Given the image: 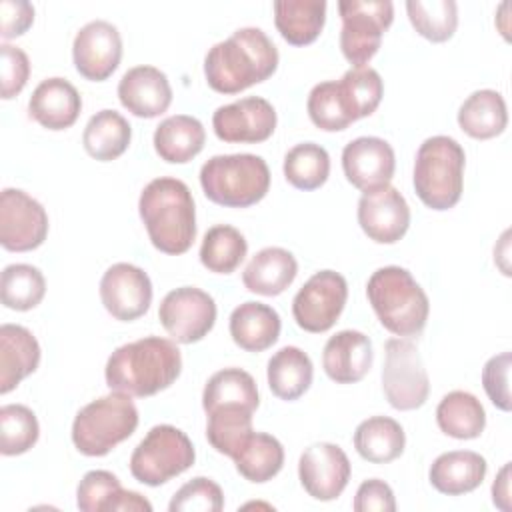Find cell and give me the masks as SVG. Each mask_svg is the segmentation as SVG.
<instances>
[{"mask_svg": "<svg viewBox=\"0 0 512 512\" xmlns=\"http://www.w3.org/2000/svg\"><path fill=\"white\" fill-rule=\"evenodd\" d=\"M396 156L392 146L378 136H360L342 150V170L346 180L360 192H376L390 186Z\"/></svg>", "mask_w": 512, "mask_h": 512, "instance_id": "obj_18", "label": "cell"}, {"mask_svg": "<svg viewBox=\"0 0 512 512\" xmlns=\"http://www.w3.org/2000/svg\"><path fill=\"white\" fill-rule=\"evenodd\" d=\"M204 196L226 208H248L270 188V170L256 154H218L200 168Z\"/></svg>", "mask_w": 512, "mask_h": 512, "instance_id": "obj_6", "label": "cell"}, {"mask_svg": "<svg viewBox=\"0 0 512 512\" xmlns=\"http://www.w3.org/2000/svg\"><path fill=\"white\" fill-rule=\"evenodd\" d=\"M348 298L346 278L334 270L312 274L292 300L296 324L312 334L330 330L340 318Z\"/></svg>", "mask_w": 512, "mask_h": 512, "instance_id": "obj_11", "label": "cell"}, {"mask_svg": "<svg viewBox=\"0 0 512 512\" xmlns=\"http://www.w3.org/2000/svg\"><path fill=\"white\" fill-rule=\"evenodd\" d=\"M508 124L506 102L500 92L484 88L472 92L458 110V126L476 140H490Z\"/></svg>", "mask_w": 512, "mask_h": 512, "instance_id": "obj_29", "label": "cell"}, {"mask_svg": "<svg viewBox=\"0 0 512 512\" xmlns=\"http://www.w3.org/2000/svg\"><path fill=\"white\" fill-rule=\"evenodd\" d=\"M30 76V60L26 52L12 44L0 46V94L10 100L22 92Z\"/></svg>", "mask_w": 512, "mask_h": 512, "instance_id": "obj_46", "label": "cell"}, {"mask_svg": "<svg viewBox=\"0 0 512 512\" xmlns=\"http://www.w3.org/2000/svg\"><path fill=\"white\" fill-rule=\"evenodd\" d=\"M182 372V354L174 340L146 336L118 346L104 368L110 390L128 396H154L176 382Z\"/></svg>", "mask_w": 512, "mask_h": 512, "instance_id": "obj_2", "label": "cell"}, {"mask_svg": "<svg viewBox=\"0 0 512 512\" xmlns=\"http://www.w3.org/2000/svg\"><path fill=\"white\" fill-rule=\"evenodd\" d=\"M214 134L230 144H258L276 130V110L260 96L240 98L216 108L212 116Z\"/></svg>", "mask_w": 512, "mask_h": 512, "instance_id": "obj_14", "label": "cell"}, {"mask_svg": "<svg viewBox=\"0 0 512 512\" xmlns=\"http://www.w3.org/2000/svg\"><path fill=\"white\" fill-rule=\"evenodd\" d=\"M206 142L202 122L188 114L164 118L154 130V150L170 164H184L198 156Z\"/></svg>", "mask_w": 512, "mask_h": 512, "instance_id": "obj_27", "label": "cell"}, {"mask_svg": "<svg viewBox=\"0 0 512 512\" xmlns=\"http://www.w3.org/2000/svg\"><path fill=\"white\" fill-rule=\"evenodd\" d=\"M34 22V6L26 0L0 2V36L4 40L22 36Z\"/></svg>", "mask_w": 512, "mask_h": 512, "instance_id": "obj_49", "label": "cell"}, {"mask_svg": "<svg viewBox=\"0 0 512 512\" xmlns=\"http://www.w3.org/2000/svg\"><path fill=\"white\" fill-rule=\"evenodd\" d=\"M40 436L36 414L24 404H6L0 408V452L18 456L28 452Z\"/></svg>", "mask_w": 512, "mask_h": 512, "instance_id": "obj_42", "label": "cell"}, {"mask_svg": "<svg viewBox=\"0 0 512 512\" xmlns=\"http://www.w3.org/2000/svg\"><path fill=\"white\" fill-rule=\"evenodd\" d=\"M132 140V128L128 120L116 110L96 112L82 134L84 150L100 162H110L122 156Z\"/></svg>", "mask_w": 512, "mask_h": 512, "instance_id": "obj_31", "label": "cell"}, {"mask_svg": "<svg viewBox=\"0 0 512 512\" xmlns=\"http://www.w3.org/2000/svg\"><path fill=\"white\" fill-rule=\"evenodd\" d=\"M340 50L352 68L366 66L380 48L384 32L394 20L390 0H340Z\"/></svg>", "mask_w": 512, "mask_h": 512, "instance_id": "obj_9", "label": "cell"}, {"mask_svg": "<svg viewBox=\"0 0 512 512\" xmlns=\"http://www.w3.org/2000/svg\"><path fill=\"white\" fill-rule=\"evenodd\" d=\"M438 428L456 440H472L484 432L486 412L480 400L466 390L448 392L436 408Z\"/></svg>", "mask_w": 512, "mask_h": 512, "instance_id": "obj_33", "label": "cell"}, {"mask_svg": "<svg viewBox=\"0 0 512 512\" xmlns=\"http://www.w3.org/2000/svg\"><path fill=\"white\" fill-rule=\"evenodd\" d=\"M158 318L174 342L192 344L212 330L216 322V302L208 292L196 286H180L162 298Z\"/></svg>", "mask_w": 512, "mask_h": 512, "instance_id": "obj_12", "label": "cell"}, {"mask_svg": "<svg viewBox=\"0 0 512 512\" xmlns=\"http://www.w3.org/2000/svg\"><path fill=\"white\" fill-rule=\"evenodd\" d=\"M298 262L292 252L280 246H268L256 252L242 272L244 286L260 296L282 294L296 278Z\"/></svg>", "mask_w": 512, "mask_h": 512, "instance_id": "obj_25", "label": "cell"}, {"mask_svg": "<svg viewBox=\"0 0 512 512\" xmlns=\"http://www.w3.org/2000/svg\"><path fill=\"white\" fill-rule=\"evenodd\" d=\"M298 478L314 500H336L348 486L350 460L346 452L332 442L312 444L298 460Z\"/></svg>", "mask_w": 512, "mask_h": 512, "instance_id": "obj_16", "label": "cell"}, {"mask_svg": "<svg viewBox=\"0 0 512 512\" xmlns=\"http://www.w3.org/2000/svg\"><path fill=\"white\" fill-rule=\"evenodd\" d=\"M100 300L116 320L132 322L144 316L152 304L150 276L134 264L116 262L100 280Z\"/></svg>", "mask_w": 512, "mask_h": 512, "instance_id": "obj_15", "label": "cell"}, {"mask_svg": "<svg viewBox=\"0 0 512 512\" xmlns=\"http://www.w3.org/2000/svg\"><path fill=\"white\" fill-rule=\"evenodd\" d=\"M248 252L246 238L230 224H216L206 230L200 244V262L216 274L234 272Z\"/></svg>", "mask_w": 512, "mask_h": 512, "instance_id": "obj_36", "label": "cell"}, {"mask_svg": "<svg viewBox=\"0 0 512 512\" xmlns=\"http://www.w3.org/2000/svg\"><path fill=\"white\" fill-rule=\"evenodd\" d=\"M48 236V214L44 206L18 188L0 194V244L10 252H28Z\"/></svg>", "mask_w": 512, "mask_h": 512, "instance_id": "obj_13", "label": "cell"}, {"mask_svg": "<svg viewBox=\"0 0 512 512\" xmlns=\"http://www.w3.org/2000/svg\"><path fill=\"white\" fill-rule=\"evenodd\" d=\"M228 328L236 346L246 352H264L278 340L282 322L272 306L250 300L232 310Z\"/></svg>", "mask_w": 512, "mask_h": 512, "instance_id": "obj_26", "label": "cell"}, {"mask_svg": "<svg viewBox=\"0 0 512 512\" xmlns=\"http://www.w3.org/2000/svg\"><path fill=\"white\" fill-rule=\"evenodd\" d=\"M252 414V410L242 406H220L208 412L206 438L210 446L216 452L234 458L248 436L254 432Z\"/></svg>", "mask_w": 512, "mask_h": 512, "instance_id": "obj_37", "label": "cell"}, {"mask_svg": "<svg viewBox=\"0 0 512 512\" xmlns=\"http://www.w3.org/2000/svg\"><path fill=\"white\" fill-rule=\"evenodd\" d=\"M194 460L196 452L186 432L170 424H158L134 448L130 472L146 486H160L186 472Z\"/></svg>", "mask_w": 512, "mask_h": 512, "instance_id": "obj_8", "label": "cell"}, {"mask_svg": "<svg viewBox=\"0 0 512 512\" xmlns=\"http://www.w3.org/2000/svg\"><path fill=\"white\" fill-rule=\"evenodd\" d=\"M492 502L500 510H510V462H506L494 478Z\"/></svg>", "mask_w": 512, "mask_h": 512, "instance_id": "obj_51", "label": "cell"}, {"mask_svg": "<svg viewBox=\"0 0 512 512\" xmlns=\"http://www.w3.org/2000/svg\"><path fill=\"white\" fill-rule=\"evenodd\" d=\"M338 82L350 102L356 120L370 116L378 108L384 94V82L374 68H350Z\"/></svg>", "mask_w": 512, "mask_h": 512, "instance_id": "obj_43", "label": "cell"}, {"mask_svg": "<svg viewBox=\"0 0 512 512\" xmlns=\"http://www.w3.org/2000/svg\"><path fill=\"white\" fill-rule=\"evenodd\" d=\"M382 390L388 404L402 412L416 410L428 400L430 378L418 348L410 340H386Z\"/></svg>", "mask_w": 512, "mask_h": 512, "instance_id": "obj_10", "label": "cell"}, {"mask_svg": "<svg viewBox=\"0 0 512 512\" xmlns=\"http://www.w3.org/2000/svg\"><path fill=\"white\" fill-rule=\"evenodd\" d=\"M406 12L414 30L430 42H446L458 28V4L454 0H408Z\"/></svg>", "mask_w": 512, "mask_h": 512, "instance_id": "obj_41", "label": "cell"}, {"mask_svg": "<svg viewBox=\"0 0 512 512\" xmlns=\"http://www.w3.org/2000/svg\"><path fill=\"white\" fill-rule=\"evenodd\" d=\"M464 148L450 136L426 138L414 160V190L432 210H448L458 204L464 188Z\"/></svg>", "mask_w": 512, "mask_h": 512, "instance_id": "obj_5", "label": "cell"}, {"mask_svg": "<svg viewBox=\"0 0 512 512\" xmlns=\"http://www.w3.org/2000/svg\"><path fill=\"white\" fill-rule=\"evenodd\" d=\"M258 404L260 396L256 382L252 374L242 368H224L214 372L202 392V408L206 414L220 406H242L254 412Z\"/></svg>", "mask_w": 512, "mask_h": 512, "instance_id": "obj_34", "label": "cell"}, {"mask_svg": "<svg viewBox=\"0 0 512 512\" xmlns=\"http://www.w3.org/2000/svg\"><path fill=\"white\" fill-rule=\"evenodd\" d=\"M358 224L370 240L394 244L408 232V202L394 186L362 194L358 200Z\"/></svg>", "mask_w": 512, "mask_h": 512, "instance_id": "obj_19", "label": "cell"}, {"mask_svg": "<svg viewBox=\"0 0 512 512\" xmlns=\"http://www.w3.org/2000/svg\"><path fill=\"white\" fill-rule=\"evenodd\" d=\"M486 458L472 450H452L440 454L430 470V484L446 496H460L476 490L486 478Z\"/></svg>", "mask_w": 512, "mask_h": 512, "instance_id": "obj_24", "label": "cell"}, {"mask_svg": "<svg viewBox=\"0 0 512 512\" xmlns=\"http://www.w3.org/2000/svg\"><path fill=\"white\" fill-rule=\"evenodd\" d=\"M118 100L138 118H156L172 104L168 76L156 66H134L118 82Z\"/></svg>", "mask_w": 512, "mask_h": 512, "instance_id": "obj_20", "label": "cell"}, {"mask_svg": "<svg viewBox=\"0 0 512 512\" xmlns=\"http://www.w3.org/2000/svg\"><path fill=\"white\" fill-rule=\"evenodd\" d=\"M40 364V344L20 324L0 326V394L14 390Z\"/></svg>", "mask_w": 512, "mask_h": 512, "instance_id": "obj_23", "label": "cell"}, {"mask_svg": "<svg viewBox=\"0 0 512 512\" xmlns=\"http://www.w3.org/2000/svg\"><path fill=\"white\" fill-rule=\"evenodd\" d=\"M110 512H152V504L142 494L122 488L114 498Z\"/></svg>", "mask_w": 512, "mask_h": 512, "instance_id": "obj_50", "label": "cell"}, {"mask_svg": "<svg viewBox=\"0 0 512 512\" xmlns=\"http://www.w3.org/2000/svg\"><path fill=\"white\" fill-rule=\"evenodd\" d=\"M82 110V98L74 84L66 78H46L42 80L30 100H28V114L40 126L48 130H66L70 128Z\"/></svg>", "mask_w": 512, "mask_h": 512, "instance_id": "obj_22", "label": "cell"}, {"mask_svg": "<svg viewBox=\"0 0 512 512\" xmlns=\"http://www.w3.org/2000/svg\"><path fill=\"white\" fill-rule=\"evenodd\" d=\"M268 386L280 400H298L312 384L314 366L310 356L298 346L280 348L266 368Z\"/></svg>", "mask_w": 512, "mask_h": 512, "instance_id": "obj_30", "label": "cell"}, {"mask_svg": "<svg viewBox=\"0 0 512 512\" xmlns=\"http://www.w3.org/2000/svg\"><path fill=\"white\" fill-rule=\"evenodd\" d=\"M122 490L116 474L108 470H90L76 488V506L82 512H110V506Z\"/></svg>", "mask_w": 512, "mask_h": 512, "instance_id": "obj_45", "label": "cell"}, {"mask_svg": "<svg viewBox=\"0 0 512 512\" xmlns=\"http://www.w3.org/2000/svg\"><path fill=\"white\" fill-rule=\"evenodd\" d=\"M122 58V38L114 24L92 20L84 24L72 42V60L80 76L102 82L118 68Z\"/></svg>", "mask_w": 512, "mask_h": 512, "instance_id": "obj_17", "label": "cell"}, {"mask_svg": "<svg viewBox=\"0 0 512 512\" xmlns=\"http://www.w3.org/2000/svg\"><path fill=\"white\" fill-rule=\"evenodd\" d=\"M278 48L262 28H238L214 44L204 58V76L212 90L238 94L268 80L278 68Z\"/></svg>", "mask_w": 512, "mask_h": 512, "instance_id": "obj_1", "label": "cell"}, {"mask_svg": "<svg viewBox=\"0 0 512 512\" xmlns=\"http://www.w3.org/2000/svg\"><path fill=\"white\" fill-rule=\"evenodd\" d=\"M240 476L248 482H268L284 466V448L272 434L252 432L232 458Z\"/></svg>", "mask_w": 512, "mask_h": 512, "instance_id": "obj_35", "label": "cell"}, {"mask_svg": "<svg viewBox=\"0 0 512 512\" xmlns=\"http://www.w3.org/2000/svg\"><path fill=\"white\" fill-rule=\"evenodd\" d=\"M330 174V156L316 142H302L284 156V176L298 190L320 188Z\"/></svg>", "mask_w": 512, "mask_h": 512, "instance_id": "obj_40", "label": "cell"}, {"mask_svg": "<svg viewBox=\"0 0 512 512\" xmlns=\"http://www.w3.org/2000/svg\"><path fill=\"white\" fill-rule=\"evenodd\" d=\"M138 212L152 246L164 254H184L196 238V206L190 188L170 176L150 180L138 200Z\"/></svg>", "mask_w": 512, "mask_h": 512, "instance_id": "obj_3", "label": "cell"}, {"mask_svg": "<svg viewBox=\"0 0 512 512\" xmlns=\"http://www.w3.org/2000/svg\"><path fill=\"white\" fill-rule=\"evenodd\" d=\"M306 110L312 124L326 132L346 130L352 122H356L338 80H326L316 84L308 94Z\"/></svg>", "mask_w": 512, "mask_h": 512, "instance_id": "obj_38", "label": "cell"}, {"mask_svg": "<svg viewBox=\"0 0 512 512\" xmlns=\"http://www.w3.org/2000/svg\"><path fill=\"white\" fill-rule=\"evenodd\" d=\"M510 352L492 356L482 370V386L492 404L504 412L510 410Z\"/></svg>", "mask_w": 512, "mask_h": 512, "instance_id": "obj_47", "label": "cell"}, {"mask_svg": "<svg viewBox=\"0 0 512 512\" xmlns=\"http://www.w3.org/2000/svg\"><path fill=\"white\" fill-rule=\"evenodd\" d=\"M138 426V408L132 396L112 390L78 410L72 422V442L84 456H106L130 438Z\"/></svg>", "mask_w": 512, "mask_h": 512, "instance_id": "obj_7", "label": "cell"}, {"mask_svg": "<svg viewBox=\"0 0 512 512\" xmlns=\"http://www.w3.org/2000/svg\"><path fill=\"white\" fill-rule=\"evenodd\" d=\"M46 294L44 274L32 264H10L0 276V298L10 310L26 312L36 308Z\"/></svg>", "mask_w": 512, "mask_h": 512, "instance_id": "obj_39", "label": "cell"}, {"mask_svg": "<svg viewBox=\"0 0 512 512\" xmlns=\"http://www.w3.org/2000/svg\"><path fill=\"white\" fill-rule=\"evenodd\" d=\"M352 508L356 512H394L396 500L392 488L378 478L364 480L354 496Z\"/></svg>", "mask_w": 512, "mask_h": 512, "instance_id": "obj_48", "label": "cell"}, {"mask_svg": "<svg viewBox=\"0 0 512 512\" xmlns=\"http://www.w3.org/2000/svg\"><path fill=\"white\" fill-rule=\"evenodd\" d=\"M222 508V488L204 476H196L180 486L168 504L170 512H220Z\"/></svg>", "mask_w": 512, "mask_h": 512, "instance_id": "obj_44", "label": "cell"}, {"mask_svg": "<svg viewBox=\"0 0 512 512\" xmlns=\"http://www.w3.org/2000/svg\"><path fill=\"white\" fill-rule=\"evenodd\" d=\"M366 296L380 324L396 336H418L428 320L430 302L406 268L384 266L372 272Z\"/></svg>", "mask_w": 512, "mask_h": 512, "instance_id": "obj_4", "label": "cell"}, {"mask_svg": "<svg viewBox=\"0 0 512 512\" xmlns=\"http://www.w3.org/2000/svg\"><path fill=\"white\" fill-rule=\"evenodd\" d=\"M404 446V428L390 416L366 418L354 432L356 452L372 464H386L396 460L404 452Z\"/></svg>", "mask_w": 512, "mask_h": 512, "instance_id": "obj_32", "label": "cell"}, {"mask_svg": "<svg viewBox=\"0 0 512 512\" xmlns=\"http://www.w3.org/2000/svg\"><path fill=\"white\" fill-rule=\"evenodd\" d=\"M324 0H278L274 2V24L292 46L312 44L326 22Z\"/></svg>", "mask_w": 512, "mask_h": 512, "instance_id": "obj_28", "label": "cell"}, {"mask_svg": "<svg viewBox=\"0 0 512 512\" xmlns=\"http://www.w3.org/2000/svg\"><path fill=\"white\" fill-rule=\"evenodd\" d=\"M372 342L358 330H340L328 338L322 352L326 376L338 384L360 382L372 368Z\"/></svg>", "mask_w": 512, "mask_h": 512, "instance_id": "obj_21", "label": "cell"}]
</instances>
